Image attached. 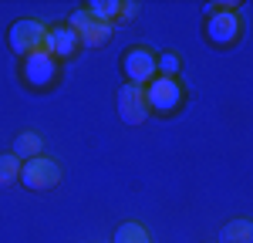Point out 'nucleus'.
Returning a JSON list of instances; mask_svg holds the SVG:
<instances>
[{
    "instance_id": "1",
    "label": "nucleus",
    "mask_w": 253,
    "mask_h": 243,
    "mask_svg": "<svg viewBox=\"0 0 253 243\" xmlns=\"http://www.w3.org/2000/svg\"><path fill=\"white\" fill-rule=\"evenodd\" d=\"M182 84L175 78H152L149 88H145V101H149V112H159V115H172L175 108L182 105Z\"/></svg>"
},
{
    "instance_id": "2",
    "label": "nucleus",
    "mask_w": 253,
    "mask_h": 243,
    "mask_svg": "<svg viewBox=\"0 0 253 243\" xmlns=\"http://www.w3.org/2000/svg\"><path fill=\"white\" fill-rule=\"evenodd\" d=\"M27 189H34V193H41V189H51V186H58L61 182V165L54 159H47V156H38V159H27L20 162V179Z\"/></svg>"
},
{
    "instance_id": "3",
    "label": "nucleus",
    "mask_w": 253,
    "mask_h": 243,
    "mask_svg": "<svg viewBox=\"0 0 253 243\" xmlns=\"http://www.w3.org/2000/svg\"><path fill=\"white\" fill-rule=\"evenodd\" d=\"M68 27L78 34L81 47H105L112 40V24H101V20H95L91 14H84V10H75L68 17Z\"/></svg>"
},
{
    "instance_id": "4",
    "label": "nucleus",
    "mask_w": 253,
    "mask_h": 243,
    "mask_svg": "<svg viewBox=\"0 0 253 243\" xmlns=\"http://www.w3.org/2000/svg\"><path fill=\"white\" fill-rule=\"evenodd\" d=\"M44 38H47V27L38 24V20H17V24L10 27V34H7L10 51L20 54V58H27V54L41 51V47H44Z\"/></svg>"
},
{
    "instance_id": "5",
    "label": "nucleus",
    "mask_w": 253,
    "mask_h": 243,
    "mask_svg": "<svg viewBox=\"0 0 253 243\" xmlns=\"http://www.w3.org/2000/svg\"><path fill=\"white\" fill-rule=\"evenodd\" d=\"M20 75H24V81H27L31 88H47V84H54V78H58V61L41 47V51H34V54L24 58Z\"/></svg>"
},
{
    "instance_id": "6",
    "label": "nucleus",
    "mask_w": 253,
    "mask_h": 243,
    "mask_svg": "<svg viewBox=\"0 0 253 243\" xmlns=\"http://www.w3.org/2000/svg\"><path fill=\"white\" fill-rule=\"evenodd\" d=\"M122 71H125L128 84L145 88L149 81L156 78V54H152L149 47H132V51L122 58Z\"/></svg>"
},
{
    "instance_id": "7",
    "label": "nucleus",
    "mask_w": 253,
    "mask_h": 243,
    "mask_svg": "<svg viewBox=\"0 0 253 243\" xmlns=\"http://www.w3.org/2000/svg\"><path fill=\"white\" fill-rule=\"evenodd\" d=\"M240 31H243L240 14H233L230 7L219 10V14H210V20H206V38L213 40V44H219V47L236 44V40H240Z\"/></svg>"
},
{
    "instance_id": "8",
    "label": "nucleus",
    "mask_w": 253,
    "mask_h": 243,
    "mask_svg": "<svg viewBox=\"0 0 253 243\" xmlns=\"http://www.w3.org/2000/svg\"><path fill=\"white\" fill-rule=\"evenodd\" d=\"M118 115L128 125H142L149 119V101H145V88L138 84H122L118 88Z\"/></svg>"
},
{
    "instance_id": "9",
    "label": "nucleus",
    "mask_w": 253,
    "mask_h": 243,
    "mask_svg": "<svg viewBox=\"0 0 253 243\" xmlns=\"http://www.w3.org/2000/svg\"><path fill=\"white\" fill-rule=\"evenodd\" d=\"M81 47V40H78V34L68 27V24H58V27H47V38H44V51L51 54L54 61H61V58H71L75 51Z\"/></svg>"
},
{
    "instance_id": "10",
    "label": "nucleus",
    "mask_w": 253,
    "mask_h": 243,
    "mask_svg": "<svg viewBox=\"0 0 253 243\" xmlns=\"http://www.w3.org/2000/svg\"><path fill=\"white\" fill-rule=\"evenodd\" d=\"M138 10V3H118V0H91L84 7V14H91L101 24H112V20H132Z\"/></svg>"
},
{
    "instance_id": "11",
    "label": "nucleus",
    "mask_w": 253,
    "mask_h": 243,
    "mask_svg": "<svg viewBox=\"0 0 253 243\" xmlns=\"http://www.w3.org/2000/svg\"><path fill=\"white\" fill-rule=\"evenodd\" d=\"M41 149H44V139H41L38 132H20L17 139H14V149H10V152H14L17 159L27 162V159H38Z\"/></svg>"
},
{
    "instance_id": "12",
    "label": "nucleus",
    "mask_w": 253,
    "mask_h": 243,
    "mask_svg": "<svg viewBox=\"0 0 253 243\" xmlns=\"http://www.w3.org/2000/svg\"><path fill=\"white\" fill-rule=\"evenodd\" d=\"M219 243H253V223L250 220H233L219 230Z\"/></svg>"
},
{
    "instance_id": "13",
    "label": "nucleus",
    "mask_w": 253,
    "mask_h": 243,
    "mask_svg": "<svg viewBox=\"0 0 253 243\" xmlns=\"http://www.w3.org/2000/svg\"><path fill=\"white\" fill-rule=\"evenodd\" d=\"M115 243H152V240H149V230L142 223H122L115 230Z\"/></svg>"
},
{
    "instance_id": "14",
    "label": "nucleus",
    "mask_w": 253,
    "mask_h": 243,
    "mask_svg": "<svg viewBox=\"0 0 253 243\" xmlns=\"http://www.w3.org/2000/svg\"><path fill=\"white\" fill-rule=\"evenodd\" d=\"M20 179V159L14 152H3L0 156V186H14Z\"/></svg>"
},
{
    "instance_id": "15",
    "label": "nucleus",
    "mask_w": 253,
    "mask_h": 243,
    "mask_svg": "<svg viewBox=\"0 0 253 243\" xmlns=\"http://www.w3.org/2000/svg\"><path fill=\"white\" fill-rule=\"evenodd\" d=\"M179 64H182L179 54L166 51L162 58H156V75H159V78H175V75H179Z\"/></svg>"
}]
</instances>
